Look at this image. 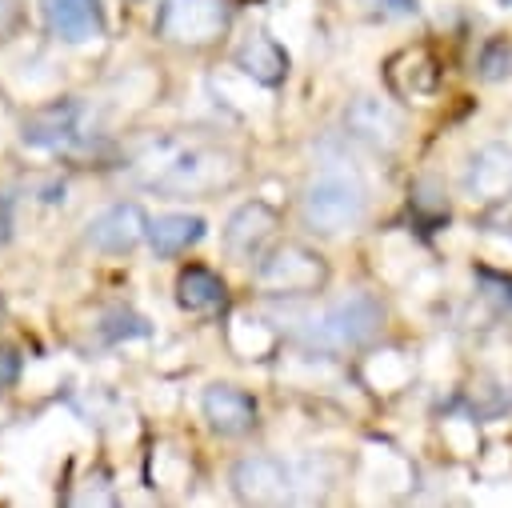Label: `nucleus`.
<instances>
[{
	"mask_svg": "<svg viewBox=\"0 0 512 508\" xmlns=\"http://www.w3.org/2000/svg\"><path fill=\"white\" fill-rule=\"evenodd\" d=\"M368 212V188L352 168L324 164L300 196V220L320 236L352 232Z\"/></svg>",
	"mask_w": 512,
	"mask_h": 508,
	"instance_id": "f257e3e1",
	"label": "nucleus"
},
{
	"mask_svg": "<svg viewBox=\"0 0 512 508\" xmlns=\"http://www.w3.org/2000/svg\"><path fill=\"white\" fill-rule=\"evenodd\" d=\"M380 320H384V308L368 292H352L344 300H332L308 320V340L328 352L360 348L380 332Z\"/></svg>",
	"mask_w": 512,
	"mask_h": 508,
	"instance_id": "f03ea898",
	"label": "nucleus"
},
{
	"mask_svg": "<svg viewBox=\"0 0 512 508\" xmlns=\"http://www.w3.org/2000/svg\"><path fill=\"white\" fill-rule=\"evenodd\" d=\"M232 20L228 0H164L156 12V36L180 48H208Z\"/></svg>",
	"mask_w": 512,
	"mask_h": 508,
	"instance_id": "7ed1b4c3",
	"label": "nucleus"
},
{
	"mask_svg": "<svg viewBox=\"0 0 512 508\" xmlns=\"http://www.w3.org/2000/svg\"><path fill=\"white\" fill-rule=\"evenodd\" d=\"M256 280L268 292H284V296H304L324 288L328 280V264L320 252L304 248V244H276L260 264H256Z\"/></svg>",
	"mask_w": 512,
	"mask_h": 508,
	"instance_id": "20e7f679",
	"label": "nucleus"
},
{
	"mask_svg": "<svg viewBox=\"0 0 512 508\" xmlns=\"http://www.w3.org/2000/svg\"><path fill=\"white\" fill-rule=\"evenodd\" d=\"M232 492L244 504H284L292 500V472L280 456H244L232 468Z\"/></svg>",
	"mask_w": 512,
	"mask_h": 508,
	"instance_id": "39448f33",
	"label": "nucleus"
},
{
	"mask_svg": "<svg viewBox=\"0 0 512 508\" xmlns=\"http://www.w3.org/2000/svg\"><path fill=\"white\" fill-rule=\"evenodd\" d=\"M384 80L396 96L404 100H428L440 88V60L432 56L428 44H412L400 48L388 64H384Z\"/></svg>",
	"mask_w": 512,
	"mask_h": 508,
	"instance_id": "423d86ee",
	"label": "nucleus"
},
{
	"mask_svg": "<svg viewBox=\"0 0 512 508\" xmlns=\"http://www.w3.org/2000/svg\"><path fill=\"white\" fill-rule=\"evenodd\" d=\"M344 128L372 144V148H396L400 144V132H404V120L392 104L376 100V96H356L348 108H344Z\"/></svg>",
	"mask_w": 512,
	"mask_h": 508,
	"instance_id": "0eeeda50",
	"label": "nucleus"
},
{
	"mask_svg": "<svg viewBox=\"0 0 512 508\" xmlns=\"http://www.w3.org/2000/svg\"><path fill=\"white\" fill-rule=\"evenodd\" d=\"M464 192L472 200H500L512 192V148L508 144H484L472 152L464 168Z\"/></svg>",
	"mask_w": 512,
	"mask_h": 508,
	"instance_id": "6e6552de",
	"label": "nucleus"
},
{
	"mask_svg": "<svg viewBox=\"0 0 512 508\" xmlns=\"http://www.w3.org/2000/svg\"><path fill=\"white\" fill-rule=\"evenodd\" d=\"M44 24L64 44H88L104 36V4L100 0H44Z\"/></svg>",
	"mask_w": 512,
	"mask_h": 508,
	"instance_id": "1a4fd4ad",
	"label": "nucleus"
},
{
	"mask_svg": "<svg viewBox=\"0 0 512 508\" xmlns=\"http://www.w3.org/2000/svg\"><path fill=\"white\" fill-rule=\"evenodd\" d=\"M144 232H148V220H144L140 204H112V208H104L96 220H88L84 240H88L92 248H100V252H112V256H116V252L136 248Z\"/></svg>",
	"mask_w": 512,
	"mask_h": 508,
	"instance_id": "9d476101",
	"label": "nucleus"
},
{
	"mask_svg": "<svg viewBox=\"0 0 512 508\" xmlns=\"http://www.w3.org/2000/svg\"><path fill=\"white\" fill-rule=\"evenodd\" d=\"M200 408H204L208 428L220 436H244L256 424V404L236 384H208L200 396Z\"/></svg>",
	"mask_w": 512,
	"mask_h": 508,
	"instance_id": "9b49d317",
	"label": "nucleus"
},
{
	"mask_svg": "<svg viewBox=\"0 0 512 508\" xmlns=\"http://www.w3.org/2000/svg\"><path fill=\"white\" fill-rule=\"evenodd\" d=\"M272 232H276V212L264 200H252V204H244V208L232 212V220L224 228V248L236 260H252Z\"/></svg>",
	"mask_w": 512,
	"mask_h": 508,
	"instance_id": "f8f14e48",
	"label": "nucleus"
},
{
	"mask_svg": "<svg viewBox=\"0 0 512 508\" xmlns=\"http://www.w3.org/2000/svg\"><path fill=\"white\" fill-rule=\"evenodd\" d=\"M236 68H244L256 84H280L288 72V52L268 36V32H252L240 48H236Z\"/></svg>",
	"mask_w": 512,
	"mask_h": 508,
	"instance_id": "ddd939ff",
	"label": "nucleus"
},
{
	"mask_svg": "<svg viewBox=\"0 0 512 508\" xmlns=\"http://www.w3.org/2000/svg\"><path fill=\"white\" fill-rule=\"evenodd\" d=\"M176 300H180L188 312H216V308H224L228 288H224V280H220L212 268L188 264V268H180V276H176Z\"/></svg>",
	"mask_w": 512,
	"mask_h": 508,
	"instance_id": "4468645a",
	"label": "nucleus"
},
{
	"mask_svg": "<svg viewBox=\"0 0 512 508\" xmlns=\"http://www.w3.org/2000/svg\"><path fill=\"white\" fill-rule=\"evenodd\" d=\"M200 236H204V216H192V212H164V216L148 220V240L160 256H180Z\"/></svg>",
	"mask_w": 512,
	"mask_h": 508,
	"instance_id": "2eb2a0df",
	"label": "nucleus"
},
{
	"mask_svg": "<svg viewBox=\"0 0 512 508\" xmlns=\"http://www.w3.org/2000/svg\"><path fill=\"white\" fill-rule=\"evenodd\" d=\"M24 144L32 148H68L76 140V108L64 104V108H44L36 112L32 120H24Z\"/></svg>",
	"mask_w": 512,
	"mask_h": 508,
	"instance_id": "dca6fc26",
	"label": "nucleus"
},
{
	"mask_svg": "<svg viewBox=\"0 0 512 508\" xmlns=\"http://www.w3.org/2000/svg\"><path fill=\"white\" fill-rule=\"evenodd\" d=\"M480 76L484 80H504L512 76V40L508 36H492L480 52Z\"/></svg>",
	"mask_w": 512,
	"mask_h": 508,
	"instance_id": "f3484780",
	"label": "nucleus"
},
{
	"mask_svg": "<svg viewBox=\"0 0 512 508\" xmlns=\"http://www.w3.org/2000/svg\"><path fill=\"white\" fill-rule=\"evenodd\" d=\"M480 224H484L488 232H500V236H512V192H508V196H500V200H492Z\"/></svg>",
	"mask_w": 512,
	"mask_h": 508,
	"instance_id": "a211bd4d",
	"label": "nucleus"
},
{
	"mask_svg": "<svg viewBox=\"0 0 512 508\" xmlns=\"http://www.w3.org/2000/svg\"><path fill=\"white\" fill-rule=\"evenodd\" d=\"M360 4L372 8V12H380V16H416L420 12L416 0H360Z\"/></svg>",
	"mask_w": 512,
	"mask_h": 508,
	"instance_id": "6ab92c4d",
	"label": "nucleus"
},
{
	"mask_svg": "<svg viewBox=\"0 0 512 508\" xmlns=\"http://www.w3.org/2000/svg\"><path fill=\"white\" fill-rule=\"evenodd\" d=\"M16 376H20V356H16V348H12V344H0V392H4V388H12V384H16Z\"/></svg>",
	"mask_w": 512,
	"mask_h": 508,
	"instance_id": "aec40b11",
	"label": "nucleus"
},
{
	"mask_svg": "<svg viewBox=\"0 0 512 508\" xmlns=\"http://www.w3.org/2000/svg\"><path fill=\"white\" fill-rule=\"evenodd\" d=\"M0 240H8V216H4V204H0Z\"/></svg>",
	"mask_w": 512,
	"mask_h": 508,
	"instance_id": "412c9836",
	"label": "nucleus"
},
{
	"mask_svg": "<svg viewBox=\"0 0 512 508\" xmlns=\"http://www.w3.org/2000/svg\"><path fill=\"white\" fill-rule=\"evenodd\" d=\"M0 312H4V304H0Z\"/></svg>",
	"mask_w": 512,
	"mask_h": 508,
	"instance_id": "4be33fe9",
	"label": "nucleus"
},
{
	"mask_svg": "<svg viewBox=\"0 0 512 508\" xmlns=\"http://www.w3.org/2000/svg\"><path fill=\"white\" fill-rule=\"evenodd\" d=\"M504 4H512V0H504Z\"/></svg>",
	"mask_w": 512,
	"mask_h": 508,
	"instance_id": "5701e85b",
	"label": "nucleus"
}]
</instances>
